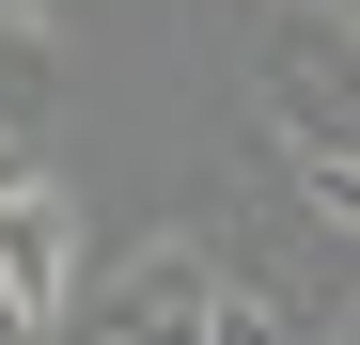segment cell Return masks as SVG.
Segmentation results:
<instances>
[{"label":"cell","mask_w":360,"mask_h":345,"mask_svg":"<svg viewBox=\"0 0 360 345\" xmlns=\"http://www.w3.org/2000/svg\"><path fill=\"white\" fill-rule=\"evenodd\" d=\"M94 345H297L266 299H235L219 267H188V251H141L126 282L94 299Z\"/></svg>","instance_id":"cell-1"},{"label":"cell","mask_w":360,"mask_h":345,"mask_svg":"<svg viewBox=\"0 0 360 345\" xmlns=\"http://www.w3.org/2000/svg\"><path fill=\"white\" fill-rule=\"evenodd\" d=\"M0 330L16 345L79 330V204L47 172H0Z\"/></svg>","instance_id":"cell-2"},{"label":"cell","mask_w":360,"mask_h":345,"mask_svg":"<svg viewBox=\"0 0 360 345\" xmlns=\"http://www.w3.org/2000/svg\"><path fill=\"white\" fill-rule=\"evenodd\" d=\"M0 16H16V32H47V16H79V0H0Z\"/></svg>","instance_id":"cell-3"},{"label":"cell","mask_w":360,"mask_h":345,"mask_svg":"<svg viewBox=\"0 0 360 345\" xmlns=\"http://www.w3.org/2000/svg\"><path fill=\"white\" fill-rule=\"evenodd\" d=\"M0 172H32V157H16V142H0Z\"/></svg>","instance_id":"cell-4"},{"label":"cell","mask_w":360,"mask_h":345,"mask_svg":"<svg viewBox=\"0 0 360 345\" xmlns=\"http://www.w3.org/2000/svg\"><path fill=\"white\" fill-rule=\"evenodd\" d=\"M0 345H16V330H0Z\"/></svg>","instance_id":"cell-5"}]
</instances>
